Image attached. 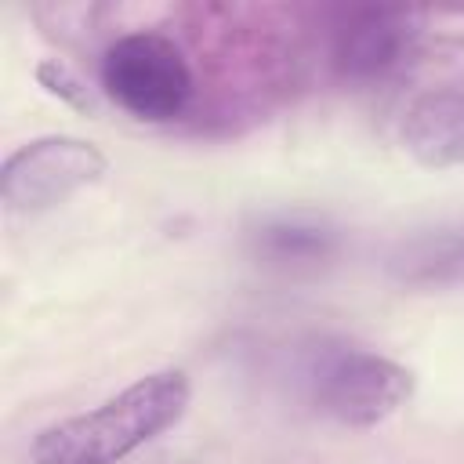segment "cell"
Segmentation results:
<instances>
[{
  "label": "cell",
  "mask_w": 464,
  "mask_h": 464,
  "mask_svg": "<svg viewBox=\"0 0 464 464\" xmlns=\"http://www.w3.org/2000/svg\"><path fill=\"white\" fill-rule=\"evenodd\" d=\"M102 91L138 123H174L196 98V76L185 51L156 33L134 29L102 51Z\"/></svg>",
  "instance_id": "3"
},
{
  "label": "cell",
  "mask_w": 464,
  "mask_h": 464,
  "mask_svg": "<svg viewBox=\"0 0 464 464\" xmlns=\"http://www.w3.org/2000/svg\"><path fill=\"white\" fill-rule=\"evenodd\" d=\"M388 276L402 286H460L464 228H439V232L402 239L388 254Z\"/></svg>",
  "instance_id": "8"
},
{
  "label": "cell",
  "mask_w": 464,
  "mask_h": 464,
  "mask_svg": "<svg viewBox=\"0 0 464 464\" xmlns=\"http://www.w3.org/2000/svg\"><path fill=\"white\" fill-rule=\"evenodd\" d=\"M341 250V232L312 214H272L250 228V254L276 272H315Z\"/></svg>",
  "instance_id": "7"
},
{
  "label": "cell",
  "mask_w": 464,
  "mask_h": 464,
  "mask_svg": "<svg viewBox=\"0 0 464 464\" xmlns=\"http://www.w3.org/2000/svg\"><path fill=\"white\" fill-rule=\"evenodd\" d=\"M192 399L185 370H156L102 406L54 420L33 439V464H120L174 428Z\"/></svg>",
  "instance_id": "1"
},
{
  "label": "cell",
  "mask_w": 464,
  "mask_h": 464,
  "mask_svg": "<svg viewBox=\"0 0 464 464\" xmlns=\"http://www.w3.org/2000/svg\"><path fill=\"white\" fill-rule=\"evenodd\" d=\"M33 76H36V83H40L51 98H58L62 105H69V109H76V112H83V116H98V102H94L91 87H87L83 76H80L72 65H65L62 58H44V62H36Z\"/></svg>",
  "instance_id": "9"
},
{
  "label": "cell",
  "mask_w": 464,
  "mask_h": 464,
  "mask_svg": "<svg viewBox=\"0 0 464 464\" xmlns=\"http://www.w3.org/2000/svg\"><path fill=\"white\" fill-rule=\"evenodd\" d=\"M413 370L402 362L344 341L315 344L301 366L308 406L348 428H373L395 417L413 399Z\"/></svg>",
  "instance_id": "2"
},
{
  "label": "cell",
  "mask_w": 464,
  "mask_h": 464,
  "mask_svg": "<svg viewBox=\"0 0 464 464\" xmlns=\"http://www.w3.org/2000/svg\"><path fill=\"white\" fill-rule=\"evenodd\" d=\"M417 14L399 7H355L330 40V65L344 83H381L417 51Z\"/></svg>",
  "instance_id": "5"
},
{
  "label": "cell",
  "mask_w": 464,
  "mask_h": 464,
  "mask_svg": "<svg viewBox=\"0 0 464 464\" xmlns=\"http://www.w3.org/2000/svg\"><path fill=\"white\" fill-rule=\"evenodd\" d=\"M402 149L428 170L464 163V83H439L420 91L399 123Z\"/></svg>",
  "instance_id": "6"
},
{
  "label": "cell",
  "mask_w": 464,
  "mask_h": 464,
  "mask_svg": "<svg viewBox=\"0 0 464 464\" xmlns=\"http://www.w3.org/2000/svg\"><path fill=\"white\" fill-rule=\"evenodd\" d=\"M109 160L98 145L72 134L33 138L14 149L0 167V203L11 214H44L69 196L98 185Z\"/></svg>",
  "instance_id": "4"
}]
</instances>
